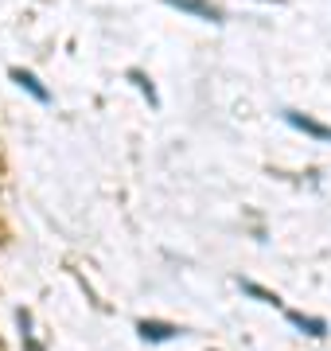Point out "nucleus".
Wrapping results in <instances>:
<instances>
[{"mask_svg": "<svg viewBox=\"0 0 331 351\" xmlns=\"http://www.w3.org/2000/svg\"><path fill=\"white\" fill-rule=\"evenodd\" d=\"M168 4H176V8H183V12L199 16V20H211V24H218V20H222V12H218L211 0H168Z\"/></svg>", "mask_w": 331, "mask_h": 351, "instance_id": "2", "label": "nucleus"}, {"mask_svg": "<svg viewBox=\"0 0 331 351\" xmlns=\"http://www.w3.org/2000/svg\"><path fill=\"white\" fill-rule=\"evenodd\" d=\"M246 293H254V297H261V301H269V304H277V297H273V293H265V289H257V285H250V281H246Z\"/></svg>", "mask_w": 331, "mask_h": 351, "instance_id": "7", "label": "nucleus"}, {"mask_svg": "<svg viewBox=\"0 0 331 351\" xmlns=\"http://www.w3.org/2000/svg\"><path fill=\"white\" fill-rule=\"evenodd\" d=\"M12 82H20V86H24L36 101H51V94H47L43 86H39V78L31 75V71H20V66H16V71H12Z\"/></svg>", "mask_w": 331, "mask_h": 351, "instance_id": "3", "label": "nucleus"}, {"mask_svg": "<svg viewBox=\"0 0 331 351\" xmlns=\"http://www.w3.org/2000/svg\"><path fill=\"white\" fill-rule=\"evenodd\" d=\"M284 121L293 129H300V133H308V137L316 141H331V125H319L316 117H304V113H284Z\"/></svg>", "mask_w": 331, "mask_h": 351, "instance_id": "1", "label": "nucleus"}, {"mask_svg": "<svg viewBox=\"0 0 331 351\" xmlns=\"http://www.w3.org/2000/svg\"><path fill=\"white\" fill-rule=\"evenodd\" d=\"M289 320H293V324H300V328H308V332H312V336H323V320H304V316L300 313H289Z\"/></svg>", "mask_w": 331, "mask_h": 351, "instance_id": "5", "label": "nucleus"}, {"mask_svg": "<svg viewBox=\"0 0 331 351\" xmlns=\"http://www.w3.org/2000/svg\"><path fill=\"white\" fill-rule=\"evenodd\" d=\"M129 78H133V82H137L140 90H144V94H148V101H156V90L148 86V82H144V75H140V71H133V75H129Z\"/></svg>", "mask_w": 331, "mask_h": 351, "instance_id": "6", "label": "nucleus"}, {"mask_svg": "<svg viewBox=\"0 0 331 351\" xmlns=\"http://www.w3.org/2000/svg\"><path fill=\"white\" fill-rule=\"evenodd\" d=\"M140 336L144 339H172L176 336V328L172 324H156V320H144V324H140Z\"/></svg>", "mask_w": 331, "mask_h": 351, "instance_id": "4", "label": "nucleus"}]
</instances>
